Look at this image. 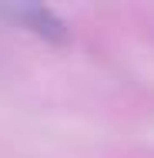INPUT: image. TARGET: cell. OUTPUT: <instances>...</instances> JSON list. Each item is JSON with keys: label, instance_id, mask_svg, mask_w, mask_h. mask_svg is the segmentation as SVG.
<instances>
[{"label": "cell", "instance_id": "cell-1", "mask_svg": "<svg viewBox=\"0 0 154 158\" xmlns=\"http://www.w3.org/2000/svg\"><path fill=\"white\" fill-rule=\"evenodd\" d=\"M10 17L20 20L27 31L40 34L44 40H67V24H64L54 10H47V7H14Z\"/></svg>", "mask_w": 154, "mask_h": 158}]
</instances>
